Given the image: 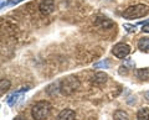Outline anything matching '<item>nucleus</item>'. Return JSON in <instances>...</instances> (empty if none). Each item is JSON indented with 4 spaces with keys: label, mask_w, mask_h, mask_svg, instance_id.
<instances>
[{
    "label": "nucleus",
    "mask_w": 149,
    "mask_h": 120,
    "mask_svg": "<svg viewBox=\"0 0 149 120\" xmlns=\"http://www.w3.org/2000/svg\"><path fill=\"white\" fill-rule=\"evenodd\" d=\"M51 109H52V107H51V104L49 101H46V100L37 101L34 107H32L31 115L35 120H44L50 115Z\"/></svg>",
    "instance_id": "f257e3e1"
},
{
    "label": "nucleus",
    "mask_w": 149,
    "mask_h": 120,
    "mask_svg": "<svg viewBox=\"0 0 149 120\" xmlns=\"http://www.w3.org/2000/svg\"><path fill=\"white\" fill-rule=\"evenodd\" d=\"M149 12V8L144 4H137V5L129 6L123 11L122 16L127 20H133V19H139V17L146 16Z\"/></svg>",
    "instance_id": "f03ea898"
},
{
    "label": "nucleus",
    "mask_w": 149,
    "mask_h": 120,
    "mask_svg": "<svg viewBox=\"0 0 149 120\" xmlns=\"http://www.w3.org/2000/svg\"><path fill=\"white\" fill-rule=\"evenodd\" d=\"M78 88H80V81L74 76H70L67 78H65V79H62L61 83H60V90H61V93L65 95H70V94L74 93Z\"/></svg>",
    "instance_id": "7ed1b4c3"
},
{
    "label": "nucleus",
    "mask_w": 149,
    "mask_h": 120,
    "mask_svg": "<svg viewBox=\"0 0 149 120\" xmlns=\"http://www.w3.org/2000/svg\"><path fill=\"white\" fill-rule=\"evenodd\" d=\"M112 52H113V54L116 57L125 58L130 53V47L127 43H122V42H120V43H117L114 46L113 50H112Z\"/></svg>",
    "instance_id": "20e7f679"
},
{
    "label": "nucleus",
    "mask_w": 149,
    "mask_h": 120,
    "mask_svg": "<svg viewBox=\"0 0 149 120\" xmlns=\"http://www.w3.org/2000/svg\"><path fill=\"white\" fill-rule=\"evenodd\" d=\"M29 90V87H24V88H21L20 90H16L15 93L10 94L6 98V103L10 105V107H13V105H15L19 100H20L22 98V94H24V92H27Z\"/></svg>",
    "instance_id": "39448f33"
},
{
    "label": "nucleus",
    "mask_w": 149,
    "mask_h": 120,
    "mask_svg": "<svg viewBox=\"0 0 149 120\" xmlns=\"http://www.w3.org/2000/svg\"><path fill=\"white\" fill-rule=\"evenodd\" d=\"M39 10L44 15H49V14H51L55 10V1L54 0H41L39 5Z\"/></svg>",
    "instance_id": "423d86ee"
},
{
    "label": "nucleus",
    "mask_w": 149,
    "mask_h": 120,
    "mask_svg": "<svg viewBox=\"0 0 149 120\" xmlns=\"http://www.w3.org/2000/svg\"><path fill=\"white\" fill-rule=\"evenodd\" d=\"M56 120H76V113L72 109H63L60 112Z\"/></svg>",
    "instance_id": "0eeeda50"
},
{
    "label": "nucleus",
    "mask_w": 149,
    "mask_h": 120,
    "mask_svg": "<svg viewBox=\"0 0 149 120\" xmlns=\"http://www.w3.org/2000/svg\"><path fill=\"white\" fill-rule=\"evenodd\" d=\"M107 79H108V76H107L104 72H97V73H95V76L92 77V83L96 86H102L107 82Z\"/></svg>",
    "instance_id": "6e6552de"
},
{
    "label": "nucleus",
    "mask_w": 149,
    "mask_h": 120,
    "mask_svg": "<svg viewBox=\"0 0 149 120\" xmlns=\"http://www.w3.org/2000/svg\"><path fill=\"white\" fill-rule=\"evenodd\" d=\"M138 48L144 52L149 51V37H142L138 41Z\"/></svg>",
    "instance_id": "1a4fd4ad"
},
{
    "label": "nucleus",
    "mask_w": 149,
    "mask_h": 120,
    "mask_svg": "<svg viewBox=\"0 0 149 120\" xmlns=\"http://www.w3.org/2000/svg\"><path fill=\"white\" fill-rule=\"evenodd\" d=\"M137 120H149V109L141 108L137 113Z\"/></svg>",
    "instance_id": "9d476101"
},
{
    "label": "nucleus",
    "mask_w": 149,
    "mask_h": 120,
    "mask_svg": "<svg viewBox=\"0 0 149 120\" xmlns=\"http://www.w3.org/2000/svg\"><path fill=\"white\" fill-rule=\"evenodd\" d=\"M137 77L142 81H149V68H141V70H138Z\"/></svg>",
    "instance_id": "9b49d317"
},
{
    "label": "nucleus",
    "mask_w": 149,
    "mask_h": 120,
    "mask_svg": "<svg viewBox=\"0 0 149 120\" xmlns=\"http://www.w3.org/2000/svg\"><path fill=\"white\" fill-rule=\"evenodd\" d=\"M113 119L114 120H129V117L124 110H117V112H114Z\"/></svg>",
    "instance_id": "f8f14e48"
},
{
    "label": "nucleus",
    "mask_w": 149,
    "mask_h": 120,
    "mask_svg": "<svg viewBox=\"0 0 149 120\" xmlns=\"http://www.w3.org/2000/svg\"><path fill=\"white\" fill-rule=\"evenodd\" d=\"M10 88V82L6 81V79H3L1 83H0V89H1V93H4L5 90H8Z\"/></svg>",
    "instance_id": "ddd939ff"
},
{
    "label": "nucleus",
    "mask_w": 149,
    "mask_h": 120,
    "mask_svg": "<svg viewBox=\"0 0 149 120\" xmlns=\"http://www.w3.org/2000/svg\"><path fill=\"white\" fill-rule=\"evenodd\" d=\"M123 27L125 30H127V32H136L137 30V26L136 25H129V24H124Z\"/></svg>",
    "instance_id": "4468645a"
},
{
    "label": "nucleus",
    "mask_w": 149,
    "mask_h": 120,
    "mask_svg": "<svg viewBox=\"0 0 149 120\" xmlns=\"http://www.w3.org/2000/svg\"><path fill=\"white\" fill-rule=\"evenodd\" d=\"M100 67H104V68H108L109 67V63L107 61H102L100 63H96L95 64V68H100Z\"/></svg>",
    "instance_id": "2eb2a0df"
},
{
    "label": "nucleus",
    "mask_w": 149,
    "mask_h": 120,
    "mask_svg": "<svg viewBox=\"0 0 149 120\" xmlns=\"http://www.w3.org/2000/svg\"><path fill=\"white\" fill-rule=\"evenodd\" d=\"M21 1H24V0H10V1H8L6 4L8 5H16V4L21 3Z\"/></svg>",
    "instance_id": "dca6fc26"
},
{
    "label": "nucleus",
    "mask_w": 149,
    "mask_h": 120,
    "mask_svg": "<svg viewBox=\"0 0 149 120\" xmlns=\"http://www.w3.org/2000/svg\"><path fill=\"white\" fill-rule=\"evenodd\" d=\"M142 31H144V32H148V34H149V22H147V24H144V25H143V27H142Z\"/></svg>",
    "instance_id": "f3484780"
},
{
    "label": "nucleus",
    "mask_w": 149,
    "mask_h": 120,
    "mask_svg": "<svg viewBox=\"0 0 149 120\" xmlns=\"http://www.w3.org/2000/svg\"><path fill=\"white\" fill-rule=\"evenodd\" d=\"M14 120H26L25 118H22V117H17V118H15Z\"/></svg>",
    "instance_id": "a211bd4d"
},
{
    "label": "nucleus",
    "mask_w": 149,
    "mask_h": 120,
    "mask_svg": "<svg viewBox=\"0 0 149 120\" xmlns=\"http://www.w3.org/2000/svg\"><path fill=\"white\" fill-rule=\"evenodd\" d=\"M144 97H146V98H147V100H149V92H147V93L144 94Z\"/></svg>",
    "instance_id": "6ab92c4d"
}]
</instances>
